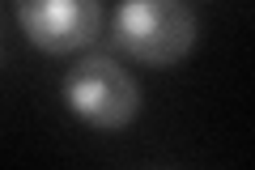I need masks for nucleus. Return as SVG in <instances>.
I'll list each match as a JSON object with an SVG mask.
<instances>
[{
	"instance_id": "obj_1",
	"label": "nucleus",
	"mask_w": 255,
	"mask_h": 170,
	"mask_svg": "<svg viewBox=\"0 0 255 170\" xmlns=\"http://www.w3.org/2000/svg\"><path fill=\"white\" fill-rule=\"evenodd\" d=\"M111 34L145 68H170L196 43V17L183 0H124L111 17Z\"/></svg>"
},
{
	"instance_id": "obj_2",
	"label": "nucleus",
	"mask_w": 255,
	"mask_h": 170,
	"mask_svg": "<svg viewBox=\"0 0 255 170\" xmlns=\"http://www.w3.org/2000/svg\"><path fill=\"white\" fill-rule=\"evenodd\" d=\"M60 94H64V102H68L73 115H81L90 128H102V132L128 128L140 111V85L132 81V72L111 51L81 55L68 68Z\"/></svg>"
},
{
	"instance_id": "obj_3",
	"label": "nucleus",
	"mask_w": 255,
	"mask_h": 170,
	"mask_svg": "<svg viewBox=\"0 0 255 170\" xmlns=\"http://www.w3.org/2000/svg\"><path fill=\"white\" fill-rule=\"evenodd\" d=\"M17 21L38 51L68 55L98 38L102 0H17Z\"/></svg>"
}]
</instances>
